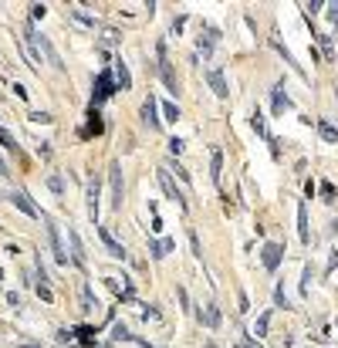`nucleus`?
Wrapping results in <instances>:
<instances>
[{"instance_id": "nucleus-1", "label": "nucleus", "mask_w": 338, "mask_h": 348, "mask_svg": "<svg viewBox=\"0 0 338 348\" xmlns=\"http://www.w3.org/2000/svg\"><path fill=\"white\" fill-rule=\"evenodd\" d=\"M115 91V75L112 71H101L98 75V81H95V95H91V105L98 108V101H105L108 95Z\"/></svg>"}, {"instance_id": "nucleus-2", "label": "nucleus", "mask_w": 338, "mask_h": 348, "mask_svg": "<svg viewBox=\"0 0 338 348\" xmlns=\"http://www.w3.org/2000/svg\"><path fill=\"white\" fill-rule=\"evenodd\" d=\"M159 186L166 190V196H169L173 203H180V210H190V203H186V196H183V193L176 190V183L169 180V169H159Z\"/></svg>"}, {"instance_id": "nucleus-3", "label": "nucleus", "mask_w": 338, "mask_h": 348, "mask_svg": "<svg viewBox=\"0 0 338 348\" xmlns=\"http://www.w3.org/2000/svg\"><path fill=\"white\" fill-rule=\"evenodd\" d=\"M108 183H112V203H115V210H122V166L119 162H112L108 166Z\"/></svg>"}, {"instance_id": "nucleus-4", "label": "nucleus", "mask_w": 338, "mask_h": 348, "mask_svg": "<svg viewBox=\"0 0 338 348\" xmlns=\"http://www.w3.org/2000/svg\"><path fill=\"white\" fill-rule=\"evenodd\" d=\"M159 75H162V81H166V88L176 95V75H173V68H169V57H166V44H159Z\"/></svg>"}, {"instance_id": "nucleus-5", "label": "nucleus", "mask_w": 338, "mask_h": 348, "mask_svg": "<svg viewBox=\"0 0 338 348\" xmlns=\"http://www.w3.org/2000/svg\"><path fill=\"white\" fill-rule=\"evenodd\" d=\"M206 81H210V88H213L216 98H227V95H230L227 78H223V71H220V68H210V71H206Z\"/></svg>"}, {"instance_id": "nucleus-6", "label": "nucleus", "mask_w": 338, "mask_h": 348, "mask_svg": "<svg viewBox=\"0 0 338 348\" xmlns=\"http://www.w3.org/2000/svg\"><path fill=\"white\" fill-rule=\"evenodd\" d=\"M281 257H284V247H281V244H267V247H264V254H260V260H264V267H267V270H277Z\"/></svg>"}, {"instance_id": "nucleus-7", "label": "nucleus", "mask_w": 338, "mask_h": 348, "mask_svg": "<svg viewBox=\"0 0 338 348\" xmlns=\"http://www.w3.org/2000/svg\"><path fill=\"white\" fill-rule=\"evenodd\" d=\"M142 122H146L149 129H159V125H162V119H159V112H156V98H152V95L142 101Z\"/></svg>"}, {"instance_id": "nucleus-8", "label": "nucleus", "mask_w": 338, "mask_h": 348, "mask_svg": "<svg viewBox=\"0 0 338 348\" xmlns=\"http://www.w3.org/2000/svg\"><path fill=\"white\" fill-rule=\"evenodd\" d=\"M88 216L95 220V226H98V176L88 180Z\"/></svg>"}, {"instance_id": "nucleus-9", "label": "nucleus", "mask_w": 338, "mask_h": 348, "mask_svg": "<svg viewBox=\"0 0 338 348\" xmlns=\"http://www.w3.org/2000/svg\"><path fill=\"white\" fill-rule=\"evenodd\" d=\"M98 237H101V244H105V247H108V254H112V257H119V260L125 257V250H122V244H119V240H115V237L108 234V226H98Z\"/></svg>"}, {"instance_id": "nucleus-10", "label": "nucleus", "mask_w": 338, "mask_h": 348, "mask_svg": "<svg viewBox=\"0 0 338 348\" xmlns=\"http://www.w3.org/2000/svg\"><path fill=\"white\" fill-rule=\"evenodd\" d=\"M101 129H105V122H101V115H98V108H95V105H91V108H88V125H85V129H81V135H85V139H88V135H98Z\"/></svg>"}, {"instance_id": "nucleus-11", "label": "nucleus", "mask_w": 338, "mask_h": 348, "mask_svg": "<svg viewBox=\"0 0 338 348\" xmlns=\"http://www.w3.org/2000/svg\"><path fill=\"white\" fill-rule=\"evenodd\" d=\"M68 240H71V260L78 264V267H85V247H81V237L68 226Z\"/></svg>"}, {"instance_id": "nucleus-12", "label": "nucleus", "mask_w": 338, "mask_h": 348, "mask_svg": "<svg viewBox=\"0 0 338 348\" xmlns=\"http://www.w3.org/2000/svg\"><path fill=\"white\" fill-rule=\"evenodd\" d=\"M47 237H51V250H54V260L58 264H65V247H61V237H58V226L51 223V220H47Z\"/></svg>"}, {"instance_id": "nucleus-13", "label": "nucleus", "mask_w": 338, "mask_h": 348, "mask_svg": "<svg viewBox=\"0 0 338 348\" xmlns=\"http://www.w3.org/2000/svg\"><path fill=\"white\" fill-rule=\"evenodd\" d=\"M112 75H115V85H119L122 91H129V88H132V75H129L125 61H115V71H112Z\"/></svg>"}, {"instance_id": "nucleus-14", "label": "nucleus", "mask_w": 338, "mask_h": 348, "mask_svg": "<svg viewBox=\"0 0 338 348\" xmlns=\"http://www.w3.org/2000/svg\"><path fill=\"white\" fill-rule=\"evenodd\" d=\"M220 176H223V152L213 149V152H210V180L220 186Z\"/></svg>"}, {"instance_id": "nucleus-15", "label": "nucleus", "mask_w": 338, "mask_h": 348, "mask_svg": "<svg viewBox=\"0 0 338 348\" xmlns=\"http://www.w3.org/2000/svg\"><path fill=\"white\" fill-rule=\"evenodd\" d=\"M173 250H176V240H152V244H149V254L156 260H162L166 254H173Z\"/></svg>"}, {"instance_id": "nucleus-16", "label": "nucleus", "mask_w": 338, "mask_h": 348, "mask_svg": "<svg viewBox=\"0 0 338 348\" xmlns=\"http://www.w3.org/2000/svg\"><path fill=\"white\" fill-rule=\"evenodd\" d=\"M37 44H41V51H44V57H47V61H51V65L58 68V71H61V68H65V65H61V54H58V51H54V44H51V41H47L44 34H41V37H37Z\"/></svg>"}, {"instance_id": "nucleus-17", "label": "nucleus", "mask_w": 338, "mask_h": 348, "mask_svg": "<svg viewBox=\"0 0 338 348\" xmlns=\"http://www.w3.org/2000/svg\"><path fill=\"white\" fill-rule=\"evenodd\" d=\"M298 237H301V244H311V230H308V210H304V203L298 206Z\"/></svg>"}, {"instance_id": "nucleus-18", "label": "nucleus", "mask_w": 338, "mask_h": 348, "mask_svg": "<svg viewBox=\"0 0 338 348\" xmlns=\"http://www.w3.org/2000/svg\"><path fill=\"white\" fill-rule=\"evenodd\" d=\"M11 200H14V206H17V210H24L27 216H41V213H37V206H34L31 200H27V193H14Z\"/></svg>"}, {"instance_id": "nucleus-19", "label": "nucleus", "mask_w": 338, "mask_h": 348, "mask_svg": "<svg viewBox=\"0 0 338 348\" xmlns=\"http://www.w3.org/2000/svg\"><path fill=\"white\" fill-rule=\"evenodd\" d=\"M318 135H321L325 142H338V129L331 122H325V119H318Z\"/></svg>"}, {"instance_id": "nucleus-20", "label": "nucleus", "mask_w": 338, "mask_h": 348, "mask_svg": "<svg viewBox=\"0 0 338 348\" xmlns=\"http://www.w3.org/2000/svg\"><path fill=\"white\" fill-rule=\"evenodd\" d=\"M75 335L81 338V348H95V328L78 325V328H75Z\"/></svg>"}, {"instance_id": "nucleus-21", "label": "nucleus", "mask_w": 338, "mask_h": 348, "mask_svg": "<svg viewBox=\"0 0 338 348\" xmlns=\"http://www.w3.org/2000/svg\"><path fill=\"white\" fill-rule=\"evenodd\" d=\"M284 108H291V98L284 95V85H277V88H274V112L281 115Z\"/></svg>"}, {"instance_id": "nucleus-22", "label": "nucleus", "mask_w": 338, "mask_h": 348, "mask_svg": "<svg viewBox=\"0 0 338 348\" xmlns=\"http://www.w3.org/2000/svg\"><path fill=\"white\" fill-rule=\"evenodd\" d=\"M274 47H277V54L284 57V65H291L294 71H298V75H301V78H304V71H301V68H298V65H294V57H291V51H288V47H284L281 41H277V37H274Z\"/></svg>"}, {"instance_id": "nucleus-23", "label": "nucleus", "mask_w": 338, "mask_h": 348, "mask_svg": "<svg viewBox=\"0 0 338 348\" xmlns=\"http://www.w3.org/2000/svg\"><path fill=\"white\" fill-rule=\"evenodd\" d=\"M267 328H270V311H264V315L257 318V325H254V335H267Z\"/></svg>"}, {"instance_id": "nucleus-24", "label": "nucleus", "mask_w": 338, "mask_h": 348, "mask_svg": "<svg viewBox=\"0 0 338 348\" xmlns=\"http://www.w3.org/2000/svg\"><path fill=\"white\" fill-rule=\"evenodd\" d=\"M318 41H321V51H325L328 61H335V44H331V37L328 34H318Z\"/></svg>"}, {"instance_id": "nucleus-25", "label": "nucleus", "mask_w": 338, "mask_h": 348, "mask_svg": "<svg viewBox=\"0 0 338 348\" xmlns=\"http://www.w3.org/2000/svg\"><path fill=\"white\" fill-rule=\"evenodd\" d=\"M250 129H254L257 135H267V125H264V115H260V112L250 115Z\"/></svg>"}, {"instance_id": "nucleus-26", "label": "nucleus", "mask_w": 338, "mask_h": 348, "mask_svg": "<svg viewBox=\"0 0 338 348\" xmlns=\"http://www.w3.org/2000/svg\"><path fill=\"white\" fill-rule=\"evenodd\" d=\"M311 277H315V270H311V264H304V270H301V294H308V287H311Z\"/></svg>"}, {"instance_id": "nucleus-27", "label": "nucleus", "mask_w": 338, "mask_h": 348, "mask_svg": "<svg viewBox=\"0 0 338 348\" xmlns=\"http://www.w3.org/2000/svg\"><path fill=\"white\" fill-rule=\"evenodd\" d=\"M200 318H206V325H210V328L220 325V311H216L213 304H206V315H200Z\"/></svg>"}, {"instance_id": "nucleus-28", "label": "nucleus", "mask_w": 338, "mask_h": 348, "mask_svg": "<svg viewBox=\"0 0 338 348\" xmlns=\"http://www.w3.org/2000/svg\"><path fill=\"white\" fill-rule=\"evenodd\" d=\"M162 115H166L169 122H176V119H180V105H173V101H166V105H162Z\"/></svg>"}, {"instance_id": "nucleus-29", "label": "nucleus", "mask_w": 338, "mask_h": 348, "mask_svg": "<svg viewBox=\"0 0 338 348\" xmlns=\"http://www.w3.org/2000/svg\"><path fill=\"white\" fill-rule=\"evenodd\" d=\"M112 338H115V341H129V338H135V335H129V328H125V325H115Z\"/></svg>"}, {"instance_id": "nucleus-30", "label": "nucleus", "mask_w": 338, "mask_h": 348, "mask_svg": "<svg viewBox=\"0 0 338 348\" xmlns=\"http://www.w3.org/2000/svg\"><path fill=\"white\" fill-rule=\"evenodd\" d=\"M47 186H51V190H54L58 196L65 193V183H61V176H58V172H51V176H47Z\"/></svg>"}, {"instance_id": "nucleus-31", "label": "nucleus", "mask_w": 338, "mask_h": 348, "mask_svg": "<svg viewBox=\"0 0 338 348\" xmlns=\"http://www.w3.org/2000/svg\"><path fill=\"white\" fill-rule=\"evenodd\" d=\"M237 311H240V315H247V311H250V301H247V294H244V291L237 294Z\"/></svg>"}, {"instance_id": "nucleus-32", "label": "nucleus", "mask_w": 338, "mask_h": 348, "mask_svg": "<svg viewBox=\"0 0 338 348\" xmlns=\"http://www.w3.org/2000/svg\"><path fill=\"white\" fill-rule=\"evenodd\" d=\"M166 169H173V172H176V176H180V180H183V183H190V172H186V169H183V166H180V162H169V166H166Z\"/></svg>"}, {"instance_id": "nucleus-33", "label": "nucleus", "mask_w": 338, "mask_h": 348, "mask_svg": "<svg viewBox=\"0 0 338 348\" xmlns=\"http://www.w3.org/2000/svg\"><path fill=\"white\" fill-rule=\"evenodd\" d=\"M318 190H321V196H325V203H331V200H335V186H331V183H321Z\"/></svg>"}, {"instance_id": "nucleus-34", "label": "nucleus", "mask_w": 338, "mask_h": 348, "mask_svg": "<svg viewBox=\"0 0 338 348\" xmlns=\"http://www.w3.org/2000/svg\"><path fill=\"white\" fill-rule=\"evenodd\" d=\"M274 301L281 304V308H291V304H288V294H284V287H281V284L274 287Z\"/></svg>"}, {"instance_id": "nucleus-35", "label": "nucleus", "mask_w": 338, "mask_h": 348, "mask_svg": "<svg viewBox=\"0 0 338 348\" xmlns=\"http://www.w3.org/2000/svg\"><path fill=\"white\" fill-rule=\"evenodd\" d=\"M196 47H200L203 54H210V51H213V41H210V37H200V41H196Z\"/></svg>"}, {"instance_id": "nucleus-36", "label": "nucleus", "mask_w": 338, "mask_h": 348, "mask_svg": "<svg viewBox=\"0 0 338 348\" xmlns=\"http://www.w3.org/2000/svg\"><path fill=\"white\" fill-rule=\"evenodd\" d=\"M169 152L180 156V152H183V139H169Z\"/></svg>"}, {"instance_id": "nucleus-37", "label": "nucleus", "mask_w": 338, "mask_h": 348, "mask_svg": "<svg viewBox=\"0 0 338 348\" xmlns=\"http://www.w3.org/2000/svg\"><path fill=\"white\" fill-rule=\"evenodd\" d=\"M37 294H41L44 301H54V294H51V287H47V284H37Z\"/></svg>"}, {"instance_id": "nucleus-38", "label": "nucleus", "mask_w": 338, "mask_h": 348, "mask_svg": "<svg viewBox=\"0 0 338 348\" xmlns=\"http://www.w3.org/2000/svg\"><path fill=\"white\" fill-rule=\"evenodd\" d=\"M44 14H47L44 4H31V17H44Z\"/></svg>"}, {"instance_id": "nucleus-39", "label": "nucleus", "mask_w": 338, "mask_h": 348, "mask_svg": "<svg viewBox=\"0 0 338 348\" xmlns=\"http://www.w3.org/2000/svg\"><path fill=\"white\" fill-rule=\"evenodd\" d=\"M31 122H51V115H47V112H31Z\"/></svg>"}, {"instance_id": "nucleus-40", "label": "nucleus", "mask_w": 338, "mask_h": 348, "mask_svg": "<svg viewBox=\"0 0 338 348\" xmlns=\"http://www.w3.org/2000/svg\"><path fill=\"white\" fill-rule=\"evenodd\" d=\"M328 21L338 24V4H328Z\"/></svg>"}, {"instance_id": "nucleus-41", "label": "nucleus", "mask_w": 338, "mask_h": 348, "mask_svg": "<svg viewBox=\"0 0 338 348\" xmlns=\"http://www.w3.org/2000/svg\"><path fill=\"white\" fill-rule=\"evenodd\" d=\"M75 17H78V21H81V24H95V21H91V17H88V14H81V11H78V7H75Z\"/></svg>"}, {"instance_id": "nucleus-42", "label": "nucleus", "mask_w": 338, "mask_h": 348, "mask_svg": "<svg viewBox=\"0 0 338 348\" xmlns=\"http://www.w3.org/2000/svg\"><path fill=\"white\" fill-rule=\"evenodd\" d=\"M335 267H338V250L331 254V260H328V270H335Z\"/></svg>"}, {"instance_id": "nucleus-43", "label": "nucleus", "mask_w": 338, "mask_h": 348, "mask_svg": "<svg viewBox=\"0 0 338 348\" xmlns=\"http://www.w3.org/2000/svg\"><path fill=\"white\" fill-rule=\"evenodd\" d=\"M17 348H41L37 341H24V345H17Z\"/></svg>"}, {"instance_id": "nucleus-44", "label": "nucleus", "mask_w": 338, "mask_h": 348, "mask_svg": "<svg viewBox=\"0 0 338 348\" xmlns=\"http://www.w3.org/2000/svg\"><path fill=\"white\" fill-rule=\"evenodd\" d=\"M0 176H7V162H4V156H0Z\"/></svg>"}]
</instances>
